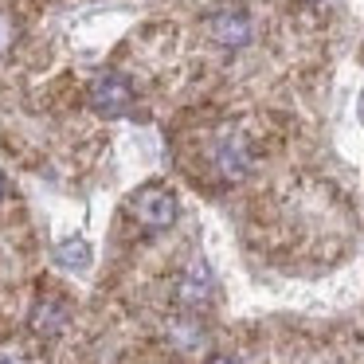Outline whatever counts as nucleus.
I'll use <instances>...</instances> for the list:
<instances>
[{
	"instance_id": "f8f14e48",
	"label": "nucleus",
	"mask_w": 364,
	"mask_h": 364,
	"mask_svg": "<svg viewBox=\"0 0 364 364\" xmlns=\"http://www.w3.org/2000/svg\"><path fill=\"white\" fill-rule=\"evenodd\" d=\"M360 118H364V95H360Z\"/></svg>"
},
{
	"instance_id": "0eeeda50",
	"label": "nucleus",
	"mask_w": 364,
	"mask_h": 364,
	"mask_svg": "<svg viewBox=\"0 0 364 364\" xmlns=\"http://www.w3.org/2000/svg\"><path fill=\"white\" fill-rule=\"evenodd\" d=\"M55 262L59 267H67V270H87L90 267V247H87V239H63V243L55 247Z\"/></svg>"
},
{
	"instance_id": "7ed1b4c3",
	"label": "nucleus",
	"mask_w": 364,
	"mask_h": 364,
	"mask_svg": "<svg viewBox=\"0 0 364 364\" xmlns=\"http://www.w3.org/2000/svg\"><path fill=\"white\" fill-rule=\"evenodd\" d=\"M90 106H95L98 114H106V118H122V114H129V106H134V87H129L122 75H98V79L90 82Z\"/></svg>"
},
{
	"instance_id": "ddd939ff",
	"label": "nucleus",
	"mask_w": 364,
	"mask_h": 364,
	"mask_svg": "<svg viewBox=\"0 0 364 364\" xmlns=\"http://www.w3.org/2000/svg\"><path fill=\"white\" fill-rule=\"evenodd\" d=\"M0 364H9V360H0Z\"/></svg>"
},
{
	"instance_id": "39448f33",
	"label": "nucleus",
	"mask_w": 364,
	"mask_h": 364,
	"mask_svg": "<svg viewBox=\"0 0 364 364\" xmlns=\"http://www.w3.org/2000/svg\"><path fill=\"white\" fill-rule=\"evenodd\" d=\"M215 168H220L223 181L247 176V168H251V145H247V137H239V134L223 137V141L215 145Z\"/></svg>"
},
{
	"instance_id": "423d86ee",
	"label": "nucleus",
	"mask_w": 364,
	"mask_h": 364,
	"mask_svg": "<svg viewBox=\"0 0 364 364\" xmlns=\"http://www.w3.org/2000/svg\"><path fill=\"white\" fill-rule=\"evenodd\" d=\"M63 325H67V301L59 294H40V301L32 309V333L55 337V333H63Z\"/></svg>"
},
{
	"instance_id": "9d476101",
	"label": "nucleus",
	"mask_w": 364,
	"mask_h": 364,
	"mask_svg": "<svg viewBox=\"0 0 364 364\" xmlns=\"http://www.w3.org/2000/svg\"><path fill=\"white\" fill-rule=\"evenodd\" d=\"M208 364H239V360H231V356H212Z\"/></svg>"
},
{
	"instance_id": "6e6552de",
	"label": "nucleus",
	"mask_w": 364,
	"mask_h": 364,
	"mask_svg": "<svg viewBox=\"0 0 364 364\" xmlns=\"http://www.w3.org/2000/svg\"><path fill=\"white\" fill-rule=\"evenodd\" d=\"M173 341H181V348H192L200 341L196 325H173Z\"/></svg>"
},
{
	"instance_id": "20e7f679",
	"label": "nucleus",
	"mask_w": 364,
	"mask_h": 364,
	"mask_svg": "<svg viewBox=\"0 0 364 364\" xmlns=\"http://www.w3.org/2000/svg\"><path fill=\"white\" fill-rule=\"evenodd\" d=\"M212 267L208 262H192V267L181 270V278H176V301H181L184 309H200L212 301Z\"/></svg>"
},
{
	"instance_id": "f03ea898",
	"label": "nucleus",
	"mask_w": 364,
	"mask_h": 364,
	"mask_svg": "<svg viewBox=\"0 0 364 364\" xmlns=\"http://www.w3.org/2000/svg\"><path fill=\"white\" fill-rule=\"evenodd\" d=\"M208 36L228 51L247 48V43H251V12H247L243 4H235V0L215 4V9L208 12Z\"/></svg>"
},
{
	"instance_id": "9b49d317",
	"label": "nucleus",
	"mask_w": 364,
	"mask_h": 364,
	"mask_svg": "<svg viewBox=\"0 0 364 364\" xmlns=\"http://www.w3.org/2000/svg\"><path fill=\"white\" fill-rule=\"evenodd\" d=\"M0 196H4V176H0Z\"/></svg>"
},
{
	"instance_id": "1a4fd4ad",
	"label": "nucleus",
	"mask_w": 364,
	"mask_h": 364,
	"mask_svg": "<svg viewBox=\"0 0 364 364\" xmlns=\"http://www.w3.org/2000/svg\"><path fill=\"white\" fill-rule=\"evenodd\" d=\"M12 36H16V32H12V20H9V16H0V55L12 48Z\"/></svg>"
},
{
	"instance_id": "f257e3e1",
	"label": "nucleus",
	"mask_w": 364,
	"mask_h": 364,
	"mask_svg": "<svg viewBox=\"0 0 364 364\" xmlns=\"http://www.w3.org/2000/svg\"><path fill=\"white\" fill-rule=\"evenodd\" d=\"M129 215L141 223L145 231H168L181 215V204H176V192L165 188V184H145L129 196Z\"/></svg>"
}]
</instances>
